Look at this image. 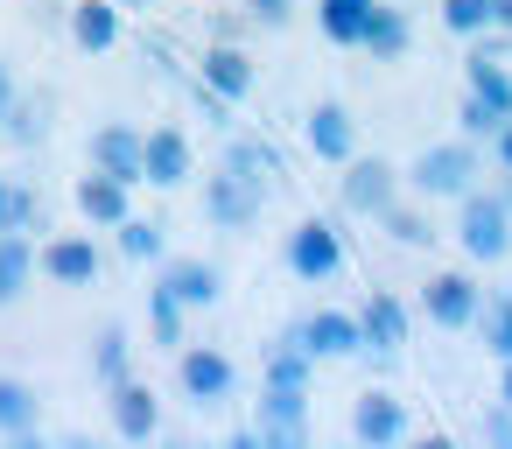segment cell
<instances>
[{
    "label": "cell",
    "instance_id": "5b68a950",
    "mask_svg": "<svg viewBox=\"0 0 512 449\" xmlns=\"http://www.w3.org/2000/svg\"><path fill=\"white\" fill-rule=\"evenodd\" d=\"M337 197H344V211H351V218H379V211L400 197V169H393L386 155H351V162H344Z\"/></svg>",
    "mask_w": 512,
    "mask_h": 449
},
{
    "label": "cell",
    "instance_id": "1f68e13d",
    "mask_svg": "<svg viewBox=\"0 0 512 449\" xmlns=\"http://www.w3.org/2000/svg\"><path fill=\"white\" fill-rule=\"evenodd\" d=\"M442 29L463 36V43L491 36V0H442Z\"/></svg>",
    "mask_w": 512,
    "mask_h": 449
},
{
    "label": "cell",
    "instance_id": "d4e9b609",
    "mask_svg": "<svg viewBox=\"0 0 512 449\" xmlns=\"http://www.w3.org/2000/svg\"><path fill=\"white\" fill-rule=\"evenodd\" d=\"M127 372H134V337H127V323H106L92 337V379L99 386H120Z\"/></svg>",
    "mask_w": 512,
    "mask_h": 449
},
{
    "label": "cell",
    "instance_id": "4fadbf2b",
    "mask_svg": "<svg viewBox=\"0 0 512 449\" xmlns=\"http://www.w3.org/2000/svg\"><path fill=\"white\" fill-rule=\"evenodd\" d=\"M302 134H309V155L316 162H330V169H344L351 155H358V120L337 106V99H323V106H309V120H302Z\"/></svg>",
    "mask_w": 512,
    "mask_h": 449
},
{
    "label": "cell",
    "instance_id": "d6986e66",
    "mask_svg": "<svg viewBox=\"0 0 512 449\" xmlns=\"http://www.w3.org/2000/svg\"><path fill=\"white\" fill-rule=\"evenodd\" d=\"M351 435H358V442H400V435H407V407H400L386 386H365V393L351 400Z\"/></svg>",
    "mask_w": 512,
    "mask_h": 449
},
{
    "label": "cell",
    "instance_id": "8fae6325",
    "mask_svg": "<svg viewBox=\"0 0 512 449\" xmlns=\"http://www.w3.org/2000/svg\"><path fill=\"white\" fill-rule=\"evenodd\" d=\"M407 330H414L407 302H400L393 288H372V295H365V309H358V344H365V351H379V358H400Z\"/></svg>",
    "mask_w": 512,
    "mask_h": 449
},
{
    "label": "cell",
    "instance_id": "3957f363",
    "mask_svg": "<svg viewBox=\"0 0 512 449\" xmlns=\"http://www.w3.org/2000/svg\"><path fill=\"white\" fill-rule=\"evenodd\" d=\"M281 253H288V274H295V281H309V288L344 274V239H337V225H330V218H302V225L288 232V246H281Z\"/></svg>",
    "mask_w": 512,
    "mask_h": 449
},
{
    "label": "cell",
    "instance_id": "30bf717a",
    "mask_svg": "<svg viewBox=\"0 0 512 449\" xmlns=\"http://www.w3.org/2000/svg\"><path fill=\"white\" fill-rule=\"evenodd\" d=\"M204 218H211L218 232H253V218H260V183H246V176H232V169L204 176Z\"/></svg>",
    "mask_w": 512,
    "mask_h": 449
},
{
    "label": "cell",
    "instance_id": "277c9868",
    "mask_svg": "<svg viewBox=\"0 0 512 449\" xmlns=\"http://www.w3.org/2000/svg\"><path fill=\"white\" fill-rule=\"evenodd\" d=\"M176 379H183V393L197 400V407H218V400H232V386H239V365L218 351V344H176Z\"/></svg>",
    "mask_w": 512,
    "mask_h": 449
},
{
    "label": "cell",
    "instance_id": "ac0fdd59",
    "mask_svg": "<svg viewBox=\"0 0 512 449\" xmlns=\"http://www.w3.org/2000/svg\"><path fill=\"white\" fill-rule=\"evenodd\" d=\"M106 393H113V428H120L127 442H148V435L162 428V407H155V386H148V379L127 372V379L106 386Z\"/></svg>",
    "mask_w": 512,
    "mask_h": 449
},
{
    "label": "cell",
    "instance_id": "7bdbcfd3",
    "mask_svg": "<svg viewBox=\"0 0 512 449\" xmlns=\"http://www.w3.org/2000/svg\"><path fill=\"white\" fill-rule=\"evenodd\" d=\"M498 400L512 407V358H498Z\"/></svg>",
    "mask_w": 512,
    "mask_h": 449
},
{
    "label": "cell",
    "instance_id": "52a82bcc",
    "mask_svg": "<svg viewBox=\"0 0 512 449\" xmlns=\"http://www.w3.org/2000/svg\"><path fill=\"white\" fill-rule=\"evenodd\" d=\"M99 246H92V232H57V239H43L36 246V274H50L57 288H92L99 281Z\"/></svg>",
    "mask_w": 512,
    "mask_h": 449
},
{
    "label": "cell",
    "instance_id": "4dcf8cb0",
    "mask_svg": "<svg viewBox=\"0 0 512 449\" xmlns=\"http://www.w3.org/2000/svg\"><path fill=\"white\" fill-rule=\"evenodd\" d=\"M43 113H50V99H15L0 127H8V141H15V148H36V141L50 134V120H43Z\"/></svg>",
    "mask_w": 512,
    "mask_h": 449
},
{
    "label": "cell",
    "instance_id": "484cf974",
    "mask_svg": "<svg viewBox=\"0 0 512 449\" xmlns=\"http://www.w3.org/2000/svg\"><path fill=\"white\" fill-rule=\"evenodd\" d=\"M309 372H316L309 344H302L295 330H281V337H274V351H267V365H260V379H274V386H309Z\"/></svg>",
    "mask_w": 512,
    "mask_h": 449
},
{
    "label": "cell",
    "instance_id": "44dd1931",
    "mask_svg": "<svg viewBox=\"0 0 512 449\" xmlns=\"http://www.w3.org/2000/svg\"><path fill=\"white\" fill-rule=\"evenodd\" d=\"M71 43L85 57H106L120 43V8H113V0H78V8H71Z\"/></svg>",
    "mask_w": 512,
    "mask_h": 449
},
{
    "label": "cell",
    "instance_id": "603a6c76",
    "mask_svg": "<svg viewBox=\"0 0 512 449\" xmlns=\"http://www.w3.org/2000/svg\"><path fill=\"white\" fill-rule=\"evenodd\" d=\"M36 386L29 379H15V372H0V435L8 442H36Z\"/></svg>",
    "mask_w": 512,
    "mask_h": 449
},
{
    "label": "cell",
    "instance_id": "74e56055",
    "mask_svg": "<svg viewBox=\"0 0 512 449\" xmlns=\"http://www.w3.org/2000/svg\"><path fill=\"white\" fill-rule=\"evenodd\" d=\"M246 29H253V15H218V22H211V43H239Z\"/></svg>",
    "mask_w": 512,
    "mask_h": 449
},
{
    "label": "cell",
    "instance_id": "f35d334b",
    "mask_svg": "<svg viewBox=\"0 0 512 449\" xmlns=\"http://www.w3.org/2000/svg\"><path fill=\"white\" fill-rule=\"evenodd\" d=\"M484 442H512V407H505V400L484 414Z\"/></svg>",
    "mask_w": 512,
    "mask_h": 449
},
{
    "label": "cell",
    "instance_id": "cb8c5ba5",
    "mask_svg": "<svg viewBox=\"0 0 512 449\" xmlns=\"http://www.w3.org/2000/svg\"><path fill=\"white\" fill-rule=\"evenodd\" d=\"M372 8H379V0H316V29H323L337 50H358V36H365V22H372Z\"/></svg>",
    "mask_w": 512,
    "mask_h": 449
},
{
    "label": "cell",
    "instance_id": "6da1fadb",
    "mask_svg": "<svg viewBox=\"0 0 512 449\" xmlns=\"http://www.w3.org/2000/svg\"><path fill=\"white\" fill-rule=\"evenodd\" d=\"M456 246H463L470 267L505 260V253H512V211H505L498 197H484V190H463V197H456Z\"/></svg>",
    "mask_w": 512,
    "mask_h": 449
},
{
    "label": "cell",
    "instance_id": "836d02e7",
    "mask_svg": "<svg viewBox=\"0 0 512 449\" xmlns=\"http://www.w3.org/2000/svg\"><path fill=\"white\" fill-rule=\"evenodd\" d=\"M505 120H512V113H498V106H491V99H477V92H463V106H456V127H463L470 141H491Z\"/></svg>",
    "mask_w": 512,
    "mask_h": 449
},
{
    "label": "cell",
    "instance_id": "e575fe53",
    "mask_svg": "<svg viewBox=\"0 0 512 449\" xmlns=\"http://www.w3.org/2000/svg\"><path fill=\"white\" fill-rule=\"evenodd\" d=\"M8 232H50V211H43V197L36 190H22V183H8Z\"/></svg>",
    "mask_w": 512,
    "mask_h": 449
},
{
    "label": "cell",
    "instance_id": "f6af8a7d",
    "mask_svg": "<svg viewBox=\"0 0 512 449\" xmlns=\"http://www.w3.org/2000/svg\"><path fill=\"white\" fill-rule=\"evenodd\" d=\"M498 204H505V211H512V183H505V190H498Z\"/></svg>",
    "mask_w": 512,
    "mask_h": 449
},
{
    "label": "cell",
    "instance_id": "ba28073f",
    "mask_svg": "<svg viewBox=\"0 0 512 449\" xmlns=\"http://www.w3.org/2000/svg\"><path fill=\"white\" fill-rule=\"evenodd\" d=\"M155 288H169L183 309H211V302L225 295V274H218V260H197V253H162V260H155Z\"/></svg>",
    "mask_w": 512,
    "mask_h": 449
},
{
    "label": "cell",
    "instance_id": "ffe728a7",
    "mask_svg": "<svg viewBox=\"0 0 512 449\" xmlns=\"http://www.w3.org/2000/svg\"><path fill=\"white\" fill-rule=\"evenodd\" d=\"M358 50H365V64H400L407 50H414V29H407V15L400 8H372V22H365V36H358Z\"/></svg>",
    "mask_w": 512,
    "mask_h": 449
},
{
    "label": "cell",
    "instance_id": "4316f807",
    "mask_svg": "<svg viewBox=\"0 0 512 449\" xmlns=\"http://www.w3.org/2000/svg\"><path fill=\"white\" fill-rule=\"evenodd\" d=\"M463 92H477V99H491L498 113H512V71H505L498 57H484V50L463 57Z\"/></svg>",
    "mask_w": 512,
    "mask_h": 449
},
{
    "label": "cell",
    "instance_id": "f546056e",
    "mask_svg": "<svg viewBox=\"0 0 512 449\" xmlns=\"http://www.w3.org/2000/svg\"><path fill=\"white\" fill-rule=\"evenodd\" d=\"M477 344L491 351V358H512V295H484V309H477Z\"/></svg>",
    "mask_w": 512,
    "mask_h": 449
},
{
    "label": "cell",
    "instance_id": "8992f818",
    "mask_svg": "<svg viewBox=\"0 0 512 449\" xmlns=\"http://www.w3.org/2000/svg\"><path fill=\"white\" fill-rule=\"evenodd\" d=\"M197 176V148H190V134L183 127H148L141 134V183H155V190H183Z\"/></svg>",
    "mask_w": 512,
    "mask_h": 449
},
{
    "label": "cell",
    "instance_id": "d6a6232c",
    "mask_svg": "<svg viewBox=\"0 0 512 449\" xmlns=\"http://www.w3.org/2000/svg\"><path fill=\"white\" fill-rule=\"evenodd\" d=\"M379 225H386V239H393V246H428V239H435V232H428V218H421L414 204H400V197L379 211Z\"/></svg>",
    "mask_w": 512,
    "mask_h": 449
},
{
    "label": "cell",
    "instance_id": "ab89813d",
    "mask_svg": "<svg viewBox=\"0 0 512 449\" xmlns=\"http://www.w3.org/2000/svg\"><path fill=\"white\" fill-rule=\"evenodd\" d=\"M15 99H22V85H15V71H8V64H0V120H8V106H15Z\"/></svg>",
    "mask_w": 512,
    "mask_h": 449
},
{
    "label": "cell",
    "instance_id": "b9f144b4",
    "mask_svg": "<svg viewBox=\"0 0 512 449\" xmlns=\"http://www.w3.org/2000/svg\"><path fill=\"white\" fill-rule=\"evenodd\" d=\"M491 29H498V36H512V0H491Z\"/></svg>",
    "mask_w": 512,
    "mask_h": 449
},
{
    "label": "cell",
    "instance_id": "7402d4cb",
    "mask_svg": "<svg viewBox=\"0 0 512 449\" xmlns=\"http://www.w3.org/2000/svg\"><path fill=\"white\" fill-rule=\"evenodd\" d=\"M36 281V239L29 232H0V309L22 302Z\"/></svg>",
    "mask_w": 512,
    "mask_h": 449
},
{
    "label": "cell",
    "instance_id": "e0dca14e",
    "mask_svg": "<svg viewBox=\"0 0 512 449\" xmlns=\"http://www.w3.org/2000/svg\"><path fill=\"white\" fill-rule=\"evenodd\" d=\"M71 197H78V218H85V225H106V232L134 211V190H127L120 176H106V169L78 176V190H71Z\"/></svg>",
    "mask_w": 512,
    "mask_h": 449
},
{
    "label": "cell",
    "instance_id": "ee69618b",
    "mask_svg": "<svg viewBox=\"0 0 512 449\" xmlns=\"http://www.w3.org/2000/svg\"><path fill=\"white\" fill-rule=\"evenodd\" d=\"M0 232H8V176H0Z\"/></svg>",
    "mask_w": 512,
    "mask_h": 449
},
{
    "label": "cell",
    "instance_id": "7a4b0ae2",
    "mask_svg": "<svg viewBox=\"0 0 512 449\" xmlns=\"http://www.w3.org/2000/svg\"><path fill=\"white\" fill-rule=\"evenodd\" d=\"M407 183H414L421 197H463V190H477V141L463 134V141L421 148V162L407 169Z\"/></svg>",
    "mask_w": 512,
    "mask_h": 449
},
{
    "label": "cell",
    "instance_id": "60d3db41",
    "mask_svg": "<svg viewBox=\"0 0 512 449\" xmlns=\"http://www.w3.org/2000/svg\"><path fill=\"white\" fill-rule=\"evenodd\" d=\"M491 148H498V169H505V176H512V120H505V127H498V134H491Z\"/></svg>",
    "mask_w": 512,
    "mask_h": 449
},
{
    "label": "cell",
    "instance_id": "f1b7e54d",
    "mask_svg": "<svg viewBox=\"0 0 512 449\" xmlns=\"http://www.w3.org/2000/svg\"><path fill=\"white\" fill-rule=\"evenodd\" d=\"M183 316H190V309H183L169 288H148V337H155L162 351H176V344L190 337V323H183Z\"/></svg>",
    "mask_w": 512,
    "mask_h": 449
},
{
    "label": "cell",
    "instance_id": "bcb514c9",
    "mask_svg": "<svg viewBox=\"0 0 512 449\" xmlns=\"http://www.w3.org/2000/svg\"><path fill=\"white\" fill-rule=\"evenodd\" d=\"M113 8H148V0H113Z\"/></svg>",
    "mask_w": 512,
    "mask_h": 449
},
{
    "label": "cell",
    "instance_id": "d590c367",
    "mask_svg": "<svg viewBox=\"0 0 512 449\" xmlns=\"http://www.w3.org/2000/svg\"><path fill=\"white\" fill-rule=\"evenodd\" d=\"M225 169H232V176H246V183H260V176L274 169V155H267L260 141H232V148H225Z\"/></svg>",
    "mask_w": 512,
    "mask_h": 449
},
{
    "label": "cell",
    "instance_id": "9c48e42d",
    "mask_svg": "<svg viewBox=\"0 0 512 449\" xmlns=\"http://www.w3.org/2000/svg\"><path fill=\"white\" fill-rule=\"evenodd\" d=\"M477 309H484V295H477V281H470L463 267L421 281V316H428V323H442V330H470Z\"/></svg>",
    "mask_w": 512,
    "mask_h": 449
},
{
    "label": "cell",
    "instance_id": "2e32d148",
    "mask_svg": "<svg viewBox=\"0 0 512 449\" xmlns=\"http://www.w3.org/2000/svg\"><path fill=\"white\" fill-rule=\"evenodd\" d=\"M295 337L309 344V358H351V351H365L351 309H309V316L295 323Z\"/></svg>",
    "mask_w": 512,
    "mask_h": 449
},
{
    "label": "cell",
    "instance_id": "9a60e30c",
    "mask_svg": "<svg viewBox=\"0 0 512 449\" xmlns=\"http://www.w3.org/2000/svg\"><path fill=\"white\" fill-rule=\"evenodd\" d=\"M85 155H92V169H106V176H120L127 190L141 183V127H127V120H106V127H92V141H85Z\"/></svg>",
    "mask_w": 512,
    "mask_h": 449
},
{
    "label": "cell",
    "instance_id": "8d00e7d4",
    "mask_svg": "<svg viewBox=\"0 0 512 449\" xmlns=\"http://www.w3.org/2000/svg\"><path fill=\"white\" fill-rule=\"evenodd\" d=\"M246 15H253L260 29H288V15H295V0H246Z\"/></svg>",
    "mask_w": 512,
    "mask_h": 449
},
{
    "label": "cell",
    "instance_id": "83f0119b",
    "mask_svg": "<svg viewBox=\"0 0 512 449\" xmlns=\"http://www.w3.org/2000/svg\"><path fill=\"white\" fill-rule=\"evenodd\" d=\"M113 239H120V253H127L134 267H155V260L169 253V246H162V225H155V218H134V211L113 225Z\"/></svg>",
    "mask_w": 512,
    "mask_h": 449
},
{
    "label": "cell",
    "instance_id": "7c38bea8",
    "mask_svg": "<svg viewBox=\"0 0 512 449\" xmlns=\"http://www.w3.org/2000/svg\"><path fill=\"white\" fill-rule=\"evenodd\" d=\"M260 442H302L309 435V386H274V379H260Z\"/></svg>",
    "mask_w": 512,
    "mask_h": 449
},
{
    "label": "cell",
    "instance_id": "5bb4252c",
    "mask_svg": "<svg viewBox=\"0 0 512 449\" xmlns=\"http://www.w3.org/2000/svg\"><path fill=\"white\" fill-rule=\"evenodd\" d=\"M197 85L218 92L225 106H239V99H253V57H246L239 43H211V50L197 57Z\"/></svg>",
    "mask_w": 512,
    "mask_h": 449
}]
</instances>
